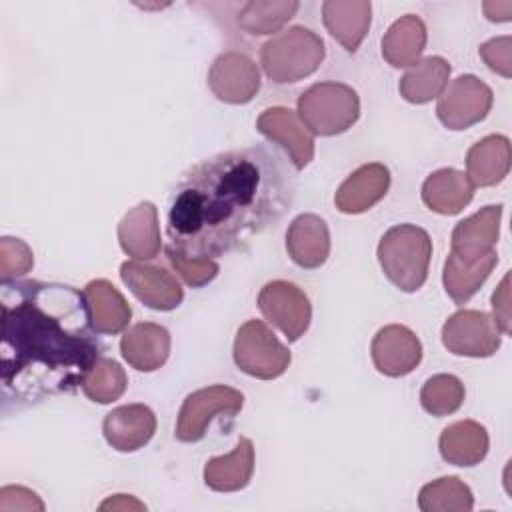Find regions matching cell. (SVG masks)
<instances>
[{"label": "cell", "mask_w": 512, "mask_h": 512, "mask_svg": "<svg viewBox=\"0 0 512 512\" xmlns=\"http://www.w3.org/2000/svg\"><path fill=\"white\" fill-rule=\"evenodd\" d=\"M296 196V170L274 148L218 152L178 180L166 218V248L188 262L216 260L274 228Z\"/></svg>", "instance_id": "1"}, {"label": "cell", "mask_w": 512, "mask_h": 512, "mask_svg": "<svg viewBox=\"0 0 512 512\" xmlns=\"http://www.w3.org/2000/svg\"><path fill=\"white\" fill-rule=\"evenodd\" d=\"M0 330L4 418L82 388L104 348L86 294L60 282H2Z\"/></svg>", "instance_id": "2"}, {"label": "cell", "mask_w": 512, "mask_h": 512, "mask_svg": "<svg viewBox=\"0 0 512 512\" xmlns=\"http://www.w3.org/2000/svg\"><path fill=\"white\" fill-rule=\"evenodd\" d=\"M378 262L384 276L402 292H416L428 278L432 240L414 224L388 228L378 242Z\"/></svg>", "instance_id": "3"}, {"label": "cell", "mask_w": 512, "mask_h": 512, "mask_svg": "<svg viewBox=\"0 0 512 512\" xmlns=\"http://www.w3.org/2000/svg\"><path fill=\"white\" fill-rule=\"evenodd\" d=\"M326 56L324 40L306 26H292L260 48L264 74L276 84H292L312 76Z\"/></svg>", "instance_id": "4"}, {"label": "cell", "mask_w": 512, "mask_h": 512, "mask_svg": "<svg viewBox=\"0 0 512 512\" xmlns=\"http://www.w3.org/2000/svg\"><path fill=\"white\" fill-rule=\"evenodd\" d=\"M296 114L312 136H336L356 124L360 98L348 84L318 82L300 94Z\"/></svg>", "instance_id": "5"}, {"label": "cell", "mask_w": 512, "mask_h": 512, "mask_svg": "<svg viewBox=\"0 0 512 512\" xmlns=\"http://www.w3.org/2000/svg\"><path fill=\"white\" fill-rule=\"evenodd\" d=\"M234 364L248 376L274 380L290 366V350L262 320L244 322L234 338Z\"/></svg>", "instance_id": "6"}, {"label": "cell", "mask_w": 512, "mask_h": 512, "mask_svg": "<svg viewBox=\"0 0 512 512\" xmlns=\"http://www.w3.org/2000/svg\"><path fill=\"white\" fill-rule=\"evenodd\" d=\"M244 406V394L236 388L214 384L188 394L180 406L174 436L180 442H198L206 436L214 416H236Z\"/></svg>", "instance_id": "7"}, {"label": "cell", "mask_w": 512, "mask_h": 512, "mask_svg": "<svg viewBox=\"0 0 512 512\" xmlns=\"http://www.w3.org/2000/svg\"><path fill=\"white\" fill-rule=\"evenodd\" d=\"M492 90L474 74L452 80L438 96L436 116L448 130H466L482 122L492 108Z\"/></svg>", "instance_id": "8"}, {"label": "cell", "mask_w": 512, "mask_h": 512, "mask_svg": "<svg viewBox=\"0 0 512 512\" xmlns=\"http://www.w3.org/2000/svg\"><path fill=\"white\" fill-rule=\"evenodd\" d=\"M258 308L262 316L276 326L288 342L304 336L312 320V306L304 290L288 280H272L258 292Z\"/></svg>", "instance_id": "9"}, {"label": "cell", "mask_w": 512, "mask_h": 512, "mask_svg": "<svg viewBox=\"0 0 512 512\" xmlns=\"http://www.w3.org/2000/svg\"><path fill=\"white\" fill-rule=\"evenodd\" d=\"M500 342L502 332L482 310H458L442 326V344L456 356L488 358L496 354Z\"/></svg>", "instance_id": "10"}, {"label": "cell", "mask_w": 512, "mask_h": 512, "mask_svg": "<svg viewBox=\"0 0 512 512\" xmlns=\"http://www.w3.org/2000/svg\"><path fill=\"white\" fill-rule=\"evenodd\" d=\"M208 86L226 104H248L260 90V70L250 56L230 50L212 62Z\"/></svg>", "instance_id": "11"}, {"label": "cell", "mask_w": 512, "mask_h": 512, "mask_svg": "<svg viewBox=\"0 0 512 512\" xmlns=\"http://www.w3.org/2000/svg\"><path fill=\"white\" fill-rule=\"evenodd\" d=\"M120 278L144 306L158 312L178 308L184 298V290L176 276L160 266L126 260L120 266Z\"/></svg>", "instance_id": "12"}, {"label": "cell", "mask_w": 512, "mask_h": 512, "mask_svg": "<svg viewBox=\"0 0 512 512\" xmlns=\"http://www.w3.org/2000/svg\"><path fill=\"white\" fill-rule=\"evenodd\" d=\"M256 130L286 150L294 170H302L312 162L314 136L308 132L294 110L284 106L266 108L256 120Z\"/></svg>", "instance_id": "13"}, {"label": "cell", "mask_w": 512, "mask_h": 512, "mask_svg": "<svg viewBox=\"0 0 512 512\" xmlns=\"http://www.w3.org/2000/svg\"><path fill=\"white\" fill-rule=\"evenodd\" d=\"M370 356L380 374L400 378L420 364L422 344L410 328L402 324H388L372 338Z\"/></svg>", "instance_id": "14"}, {"label": "cell", "mask_w": 512, "mask_h": 512, "mask_svg": "<svg viewBox=\"0 0 512 512\" xmlns=\"http://www.w3.org/2000/svg\"><path fill=\"white\" fill-rule=\"evenodd\" d=\"M502 208V204H490L460 220L450 236V252L462 262H476L490 254L500 236Z\"/></svg>", "instance_id": "15"}, {"label": "cell", "mask_w": 512, "mask_h": 512, "mask_svg": "<svg viewBox=\"0 0 512 512\" xmlns=\"http://www.w3.org/2000/svg\"><path fill=\"white\" fill-rule=\"evenodd\" d=\"M156 432V416L146 404H124L110 410L102 422L106 442L118 452L144 448Z\"/></svg>", "instance_id": "16"}, {"label": "cell", "mask_w": 512, "mask_h": 512, "mask_svg": "<svg viewBox=\"0 0 512 512\" xmlns=\"http://www.w3.org/2000/svg\"><path fill=\"white\" fill-rule=\"evenodd\" d=\"M390 188V170L380 162L356 168L336 190L334 204L342 214H362L378 204Z\"/></svg>", "instance_id": "17"}, {"label": "cell", "mask_w": 512, "mask_h": 512, "mask_svg": "<svg viewBox=\"0 0 512 512\" xmlns=\"http://www.w3.org/2000/svg\"><path fill=\"white\" fill-rule=\"evenodd\" d=\"M118 242L130 258L138 262L154 260L162 248L158 208L148 200L130 208L118 224Z\"/></svg>", "instance_id": "18"}, {"label": "cell", "mask_w": 512, "mask_h": 512, "mask_svg": "<svg viewBox=\"0 0 512 512\" xmlns=\"http://www.w3.org/2000/svg\"><path fill=\"white\" fill-rule=\"evenodd\" d=\"M286 252L300 268H320L330 256V230L324 218L312 212L296 216L286 230Z\"/></svg>", "instance_id": "19"}, {"label": "cell", "mask_w": 512, "mask_h": 512, "mask_svg": "<svg viewBox=\"0 0 512 512\" xmlns=\"http://www.w3.org/2000/svg\"><path fill=\"white\" fill-rule=\"evenodd\" d=\"M170 344V332L164 326L156 322H138L124 332L120 352L134 370L154 372L166 364Z\"/></svg>", "instance_id": "20"}, {"label": "cell", "mask_w": 512, "mask_h": 512, "mask_svg": "<svg viewBox=\"0 0 512 512\" xmlns=\"http://www.w3.org/2000/svg\"><path fill=\"white\" fill-rule=\"evenodd\" d=\"M322 22L346 52H356L370 30L372 4L366 0H328L322 4Z\"/></svg>", "instance_id": "21"}, {"label": "cell", "mask_w": 512, "mask_h": 512, "mask_svg": "<svg viewBox=\"0 0 512 512\" xmlns=\"http://www.w3.org/2000/svg\"><path fill=\"white\" fill-rule=\"evenodd\" d=\"M254 474V444L240 436L234 450L214 456L204 466V484L214 492H238L248 486Z\"/></svg>", "instance_id": "22"}, {"label": "cell", "mask_w": 512, "mask_h": 512, "mask_svg": "<svg viewBox=\"0 0 512 512\" xmlns=\"http://www.w3.org/2000/svg\"><path fill=\"white\" fill-rule=\"evenodd\" d=\"M474 190L476 186L464 172L454 168H440L424 180L422 202L436 214L454 216L472 202Z\"/></svg>", "instance_id": "23"}, {"label": "cell", "mask_w": 512, "mask_h": 512, "mask_svg": "<svg viewBox=\"0 0 512 512\" xmlns=\"http://www.w3.org/2000/svg\"><path fill=\"white\" fill-rule=\"evenodd\" d=\"M510 140L502 134H490L470 146L466 154V176L474 186H496L510 170Z\"/></svg>", "instance_id": "24"}, {"label": "cell", "mask_w": 512, "mask_h": 512, "mask_svg": "<svg viewBox=\"0 0 512 512\" xmlns=\"http://www.w3.org/2000/svg\"><path fill=\"white\" fill-rule=\"evenodd\" d=\"M488 432L480 422L458 420L448 424L440 438V456L452 466H476L488 454Z\"/></svg>", "instance_id": "25"}, {"label": "cell", "mask_w": 512, "mask_h": 512, "mask_svg": "<svg viewBox=\"0 0 512 512\" xmlns=\"http://www.w3.org/2000/svg\"><path fill=\"white\" fill-rule=\"evenodd\" d=\"M426 26L420 16H400L382 36V56L392 68L414 66L426 48Z\"/></svg>", "instance_id": "26"}, {"label": "cell", "mask_w": 512, "mask_h": 512, "mask_svg": "<svg viewBox=\"0 0 512 512\" xmlns=\"http://www.w3.org/2000/svg\"><path fill=\"white\" fill-rule=\"evenodd\" d=\"M92 310L94 328L100 334H120L128 328L132 310L126 298L116 290V286L104 278L90 280L84 286Z\"/></svg>", "instance_id": "27"}, {"label": "cell", "mask_w": 512, "mask_h": 512, "mask_svg": "<svg viewBox=\"0 0 512 512\" xmlns=\"http://www.w3.org/2000/svg\"><path fill=\"white\" fill-rule=\"evenodd\" d=\"M450 64L442 56L420 58L400 78V96L410 104H426L438 98L448 86Z\"/></svg>", "instance_id": "28"}, {"label": "cell", "mask_w": 512, "mask_h": 512, "mask_svg": "<svg viewBox=\"0 0 512 512\" xmlns=\"http://www.w3.org/2000/svg\"><path fill=\"white\" fill-rule=\"evenodd\" d=\"M496 262H498L496 250H492L490 254L482 256L476 262H462L450 252L444 262L442 284H444L446 294L454 300V304H458V306L466 304L486 282V278L494 270Z\"/></svg>", "instance_id": "29"}, {"label": "cell", "mask_w": 512, "mask_h": 512, "mask_svg": "<svg viewBox=\"0 0 512 512\" xmlns=\"http://www.w3.org/2000/svg\"><path fill=\"white\" fill-rule=\"evenodd\" d=\"M298 8L296 0H250L238 12V26L252 36L274 34L282 30Z\"/></svg>", "instance_id": "30"}, {"label": "cell", "mask_w": 512, "mask_h": 512, "mask_svg": "<svg viewBox=\"0 0 512 512\" xmlns=\"http://www.w3.org/2000/svg\"><path fill=\"white\" fill-rule=\"evenodd\" d=\"M418 508L422 512H468L474 508V496L458 476H442L422 486Z\"/></svg>", "instance_id": "31"}, {"label": "cell", "mask_w": 512, "mask_h": 512, "mask_svg": "<svg viewBox=\"0 0 512 512\" xmlns=\"http://www.w3.org/2000/svg\"><path fill=\"white\" fill-rule=\"evenodd\" d=\"M128 386L124 368L112 358H98L88 376L82 382V392L88 400L98 404H110L118 400Z\"/></svg>", "instance_id": "32"}, {"label": "cell", "mask_w": 512, "mask_h": 512, "mask_svg": "<svg viewBox=\"0 0 512 512\" xmlns=\"http://www.w3.org/2000/svg\"><path fill=\"white\" fill-rule=\"evenodd\" d=\"M464 384L454 374H434L430 376L420 390V404L422 408L436 416L454 414L464 402Z\"/></svg>", "instance_id": "33"}, {"label": "cell", "mask_w": 512, "mask_h": 512, "mask_svg": "<svg viewBox=\"0 0 512 512\" xmlns=\"http://www.w3.org/2000/svg\"><path fill=\"white\" fill-rule=\"evenodd\" d=\"M34 266V254L30 246L12 236L0 238V278L2 282L18 280L20 276L28 274Z\"/></svg>", "instance_id": "34"}, {"label": "cell", "mask_w": 512, "mask_h": 512, "mask_svg": "<svg viewBox=\"0 0 512 512\" xmlns=\"http://www.w3.org/2000/svg\"><path fill=\"white\" fill-rule=\"evenodd\" d=\"M166 258L170 266L180 274V278L190 286V288H202L208 282H212L220 270L216 260H200V262H188L174 254L172 250L166 248Z\"/></svg>", "instance_id": "35"}, {"label": "cell", "mask_w": 512, "mask_h": 512, "mask_svg": "<svg viewBox=\"0 0 512 512\" xmlns=\"http://www.w3.org/2000/svg\"><path fill=\"white\" fill-rule=\"evenodd\" d=\"M478 54L492 72L504 78L512 76V38L510 36H498L484 42L478 48Z\"/></svg>", "instance_id": "36"}, {"label": "cell", "mask_w": 512, "mask_h": 512, "mask_svg": "<svg viewBox=\"0 0 512 512\" xmlns=\"http://www.w3.org/2000/svg\"><path fill=\"white\" fill-rule=\"evenodd\" d=\"M12 510H44V502L24 486H4L0 490V512Z\"/></svg>", "instance_id": "37"}, {"label": "cell", "mask_w": 512, "mask_h": 512, "mask_svg": "<svg viewBox=\"0 0 512 512\" xmlns=\"http://www.w3.org/2000/svg\"><path fill=\"white\" fill-rule=\"evenodd\" d=\"M492 320L502 334H510V274H504L492 294Z\"/></svg>", "instance_id": "38"}, {"label": "cell", "mask_w": 512, "mask_h": 512, "mask_svg": "<svg viewBox=\"0 0 512 512\" xmlns=\"http://www.w3.org/2000/svg\"><path fill=\"white\" fill-rule=\"evenodd\" d=\"M100 510H146V506L130 494H116L100 504Z\"/></svg>", "instance_id": "39"}, {"label": "cell", "mask_w": 512, "mask_h": 512, "mask_svg": "<svg viewBox=\"0 0 512 512\" xmlns=\"http://www.w3.org/2000/svg\"><path fill=\"white\" fill-rule=\"evenodd\" d=\"M482 10L492 22H508L512 18V2H484Z\"/></svg>", "instance_id": "40"}]
</instances>
